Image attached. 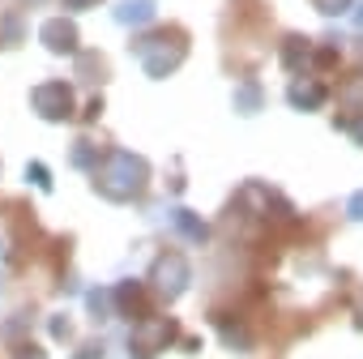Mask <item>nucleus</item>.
Here are the masks:
<instances>
[{
    "instance_id": "f257e3e1",
    "label": "nucleus",
    "mask_w": 363,
    "mask_h": 359,
    "mask_svg": "<svg viewBox=\"0 0 363 359\" xmlns=\"http://www.w3.org/2000/svg\"><path fill=\"white\" fill-rule=\"evenodd\" d=\"M145 184H150V162L133 150H111L94 167V193H103L107 201H133L145 193Z\"/></svg>"
},
{
    "instance_id": "f03ea898",
    "label": "nucleus",
    "mask_w": 363,
    "mask_h": 359,
    "mask_svg": "<svg viewBox=\"0 0 363 359\" xmlns=\"http://www.w3.org/2000/svg\"><path fill=\"white\" fill-rule=\"evenodd\" d=\"M175 338H179V325H175L171 316H141V321L128 329V346H133L137 359H150V355L167 350Z\"/></svg>"
},
{
    "instance_id": "7ed1b4c3",
    "label": "nucleus",
    "mask_w": 363,
    "mask_h": 359,
    "mask_svg": "<svg viewBox=\"0 0 363 359\" xmlns=\"http://www.w3.org/2000/svg\"><path fill=\"white\" fill-rule=\"evenodd\" d=\"M150 282H154L158 295L179 299V295L189 291V282H193V270H189V261L179 257V253H162V257L154 261V270H150Z\"/></svg>"
},
{
    "instance_id": "20e7f679",
    "label": "nucleus",
    "mask_w": 363,
    "mask_h": 359,
    "mask_svg": "<svg viewBox=\"0 0 363 359\" xmlns=\"http://www.w3.org/2000/svg\"><path fill=\"white\" fill-rule=\"evenodd\" d=\"M30 107L48 120V124H60L73 116V86L69 82H39L30 90Z\"/></svg>"
},
{
    "instance_id": "39448f33",
    "label": "nucleus",
    "mask_w": 363,
    "mask_h": 359,
    "mask_svg": "<svg viewBox=\"0 0 363 359\" xmlns=\"http://www.w3.org/2000/svg\"><path fill=\"white\" fill-rule=\"evenodd\" d=\"M39 43L56 56H77V26L69 18H48L39 26Z\"/></svg>"
},
{
    "instance_id": "423d86ee",
    "label": "nucleus",
    "mask_w": 363,
    "mask_h": 359,
    "mask_svg": "<svg viewBox=\"0 0 363 359\" xmlns=\"http://www.w3.org/2000/svg\"><path fill=\"white\" fill-rule=\"evenodd\" d=\"M184 56H189L184 43H167V39H162L158 48H150V52L141 56V65H145V73H150L154 82H162V77H171L179 65H184Z\"/></svg>"
},
{
    "instance_id": "0eeeda50",
    "label": "nucleus",
    "mask_w": 363,
    "mask_h": 359,
    "mask_svg": "<svg viewBox=\"0 0 363 359\" xmlns=\"http://www.w3.org/2000/svg\"><path fill=\"white\" fill-rule=\"evenodd\" d=\"M274 193H269V184H261V180H248V184L235 193V206L244 210V214H252V219H269V210H274Z\"/></svg>"
},
{
    "instance_id": "6e6552de",
    "label": "nucleus",
    "mask_w": 363,
    "mask_h": 359,
    "mask_svg": "<svg viewBox=\"0 0 363 359\" xmlns=\"http://www.w3.org/2000/svg\"><path fill=\"white\" fill-rule=\"evenodd\" d=\"M286 99H291V107L295 111H316V107H325V86L316 82V77H303V82H291V90H286Z\"/></svg>"
},
{
    "instance_id": "1a4fd4ad",
    "label": "nucleus",
    "mask_w": 363,
    "mask_h": 359,
    "mask_svg": "<svg viewBox=\"0 0 363 359\" xmlns=\"http://www.w3.org/2000/svg\"><path fill=\"white\" fill-rule=\"evenodd\" d=\"M116 22L120 26H150L154 22V5H150V0H120V5H116Z\"/></svg>"
},
{
    "instance_id": "9d476101",
    "label": "nucleus",
    "mask_w": 363,
    "mask_h": 359,
    "mask_svg": "<svg viewBox=\"0 0 363 359\" xmlns=\"http://www.w3.org/2000/svg\"><path fill=\"white\" fill-rule=\"evenodd\" d=\"M214 325H218V333H223V342L235 350V355H248L252 350V333L240 325V321H231V316H214Z\"/></svg>"
},
{
    "instance_id": "9b49d317",
    "label": "nucleus",
    "mask_w": 363,
    "mask_h": 359,
    "mask_svg": "<svg viewBox=\"0 0 363 359\" xmlns=\"http://www.w3.org/2000/svg\"><path fill=\"white\" fill-rule=\"evenodd\" d=\"M171 219H175V227H179V236H184V240H193V244H206L210 240V227L201 223V214H193V210H171Z\"/></svg>"
},
{
    "instance_id": "f8f14e48",
    "label": "nucleus",
    "mask_w": 363,
    "mask_h": 359,
    "mask_svg": "<svg viewBox=\"0 0 363 359\" xmlns=\"http://www.w3.org/2000/svg\"><path fill=\"white\" fill-rule=\"evenodd\" d=\"M261 103H265V94H261V86H257V82H240V86H235V94H231V107H235L240 116H257V111H261Z\"/></svg>"
},
{
    "instance_id": "ddd939ff",
    "label": "nucleus",
    "mask_w": 363,
    "mask_h": 359,
    "mask_svg": "<svg viewBox=\"0 0 363 359\" xmlns=\"http://www.w3.org/2000/svg\"><path fill=\"white\" fill-rule=\"evenodd\" d=\"M308 56H312V43H308V39L291 35V39L282 43V65H286V69H299V65H303Z\"/></svg>"
},
{
    "instance_id": "4468645a",
    "label": "nucleus",
    "mask_w": 363,
    "mask_h": 359,
    "mask_svg": "<svg viewBox=\"0 0 363 359\" xmlns=\"http://www.w3.org/2000/svg\"><path fill=\"white\" fill-rule=\"evenodd\" d=\"M111 295H116V312L141 308V282H137V278H124V282H120V287H116Z\"/></svg>"
},
{
    "instance_id": "2eb2a0df",
    "label": "nucleus",
    "mask_w": 363,
    "mask_h": 359,
    "mask_svg": "<svg viewBox=\"0 0 363 359\" xmlns=\"http://www.w3.org/2000/svg\"><path fill=\"white\" fill-rule=\"evenodd\" d=\"M337 103L346 107V111H363V73L359 77H350V82H342V90H337Z\"/></svg>"
},
{
    "instance_id": "dca6fc26",
    "label": "nucleus",
    "mask_w": 363,
    "mask_h": 359,
    "mask_svg": "<svg viewBox=\"0 0 363 359\" xmlns=\"http://www.w3.org/2000/svg\"><path fill=\"white\" fill-rule=\"evenodd\" d=\"M86 304H90V312H94V321H111V316H116V295H111V291H90Z\"/></svg>"
},
{
    "instance_id": "f3484780",
    "label": "nucleus",
    "mask_w": 363,
    "mask_h": 359,
    "mask_svg": "<svg viewBox=\"0 0 363 359\" xmlns=\"http://www.w3.org/2000/svg\"><path fill=\"white\" fill-rule=\"evenodd\" d=\"M103 158H99V145L94 141H77L73 145V167H82V171H94Z\"/></svg>"
},
{
    "instance_id": "a211bd4d",
    "label": "nucleus",
    "mask_w": 363,
    "mask_h": 359,
    "mask_svg": "<svg viewBox=\"0 0 363 359\" xmlns=\"http://www.w3.org/2000/svg\"><path fill=\"white\" fill-rule=\"evenodd\" d=\"M26 180H30L39 193H52V171L43 162H26Z\"/></svg>"
},
{
    "instance_id": "6ab92c4d",
    "label": "nucleus",
    "mask_w": 363,
    "mask_h": 359,
    "mask_svg": "<svg viewBox=\"0 0 363 359\" xmlns=\"http://www.w3.org/2000/svg\"><path fill=\"white\" fill-rule=\"evenodd\" d=\"M26 325H30V316H13V321H5V325H0V338H5V342H18L22 333H26Z\"/></svg>"
},
{
    "instance_id": "aec40b11",
    "label": "nucleus",
    "mask_w": 363,
    "mask_h": 359,
    "mask_svg": "<svg viewBox=\"0 0 363 359\" xmlns=\"http://www.w3.org/2000/svg\"><path fill=\"white\" fill-rule=\"evenodd\" d=\"M337 128H342V133H350V141H354V145H363V111H359V116H342V120H337Z\"/></svg>"
},
{
    "instance_id": "412c9836",
    "label": "nucleus",
    "mask_w": 363,
    "mask_h": 359,
    "mask_svg": "<svg viewBox=\"0 0 363 359\" xmlns=\"http://www.w3.org/2000/svg\"><path fill=\"white\" fill-rule=\"evenodd\" d=\"M316 5V13H325V18H337V13H346L354 0H312Z\"/></svg>"
},
{
    "instance_id": "4be33fe9",
    "label": "nucleus",
    "mask_w": 363,
    "mask_h": 359,
    "mask_svg": "<svg viewBox=\"0 0 363 359\" xmlns=\"http://www.w3.org/2000/svg\"><path fill=\"white\" fill-rule=\"evenodd\" d=\"M48 333H52V338H60V342H65V338H73V325H69V316H65V312H56V316L48 321Z\"/></svg>"
},
{
    "instance_id": "5701e85b",
    "label": "nucleus",
    "mask_w": 363,
    "mask_h": 359,
    "mask_svg": "<svg viewBox=\"0 0 363 359\" xmlns=\"http://www.w3.org/2000/svg\"><path fill=\"white\" fill-rule=\"evenodd\" d=\"M103 355H107V346H103V342H82L73 359H103Z\"/></svg>"
},
{
    "instance_id": "b1692460",
    "label": "nucleus",
    "mask_w": 363,
    "mask_h": 359,
    "mask_svg": "<svg viewBox=\"0 0 363 359\" xmlns=\"http://www.w3.org/2000/svg\"><path fill=\"white\" fill-rule=\"evenodd\" d=\"M346 214H350L354 223H363V189H359V193H350V201H346Z\"/></svg>"
},
{
    "instance_id": "393cba45",
    "label": "nucleus",
    "mask_w": 363,
    "mask_h": 359,
    "mask_svg": "<svg viewBox=\"0 0 363 359\" xmlns=\"http://www.w3.org/2000/svg\"><path fill=\"white\" fill-rule=\"evenodd\" d=\"M312 60H316V65H333V60H337V43H329V48H316V52H312Z\"/></svg>"
},
{
    "instance_id": "a878e982",
    "label": "nucleus",
    "mask_w": 363,
    "mask_h": 359,
    "mask_svg": "<svg viewBox=\"0 0 363 359\" xmlns=\"http://www.w3.org/2000/svg\"><path fill=\"white\" fill-rule=\"evenodd\" d=\"M18 359H48V355H43L35 342H26V346H18Z\"/></svg>"
},
{
    "instance_id": "bb28decb",
    "label": "nucleus",
    "mask_w": 363,
    "mask_h": 359,
    "mask_svg": "<svg viewBox=\"0 0 363 359\" xmlns=\"http://www.w3.org/2000/svg\"><path fill=\"white\" fill-rule=\"evenodd\" d=\"M99 111H103V99H90V107H86V120H94Z\"/></svg>"
},
{
    "instance_id": "cd10ccee",
    "label": "nucleus",
    "mask_w": 363,
    "mask_h": 359,
    "mask_svg": "<svg viewBox=\"0 0 363 359\" xmlns=\"http://www.w3.org/2000/svg\"><path fill=\"white\" fill-rule=\"evenodd\" d=\"M90 0H65V9H86Z\"/></svg>"
},
{
    "instance_id": "c85d7f7f",
    "label": "nucleus",
    "mask_w": 363,
    "mask_h": 359,
    "mask_svg": "<svg viewBox=\"0 0 363 359\" xmlns=\"http://www.w3.org/2000/svg\"><path fill=\"white\" fill-rule=\"evenodd\" d=\"M354 26L363 31V0H359V9H354Z\"/></svg>"
},
{
    "instance_id": "c756f323",
    "label": "nucleus",
    "mask_w": 363,
    "mask_h": 359,
    "mask_svg": "<svg viewBox=\"0 0 363 359\" xmlns=\"http://www.w3.org/2000/svg\"><path fill=\"white\" fill-rule=\"evenodd\" d=\"M0 253H5V240H0Z\"/></svg>"
}]
</instances>
